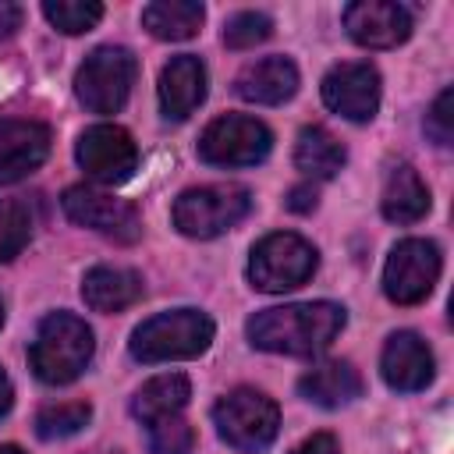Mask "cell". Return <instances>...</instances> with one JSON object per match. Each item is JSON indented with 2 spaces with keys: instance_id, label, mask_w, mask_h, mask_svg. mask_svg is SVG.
Wrapping results in <instances>:
<instances>
[{
  "instance_id": "obj_1",
  "label": "cell",
  "mask_w": 454,
  "mask_h": 454,
  "mask_svg": "<svg viewBox=\"0 0 454 454\" xmlns=\"http://www.w3.org/2000/svg\"><path fill=\"white\" fill-rule=\"evenodd\" d=\"M344 326V309L333 301H294L262 309L245 323L255 348L277 355H319Z\"/></svg>"
},
{
  "instance_id": "obj_2",
  "label": "cell",
  "mask_w": 454,
  "mask_h": 454,
  "mask_svg": "<svg viewBox=\"0 0 454 454\" xmlns=\"http://www.w3.org/2000/svg\"><path fill=\"white\" fill-rule=\"evenodd\" d=\"M92 330L85 326V319L71 316V312H53L39 323V333L28 348V362H32V372L50 383V387H60V383H71L82 376V369L92 362Z\"/></svg>"
},
{
  "instance_id": "obj_3",
  "label": "cell",
  "mask_w": 454,
  "mask_h": 454,
  "mask_svg": "<svg viewBox=\"0 0 454 454\" xmlns=\"http://www.w3.org/2000/svg\"><path fill=\"white\" fill-rule=\"evenodd\" d=\"M213 340V319L199 309H174L145 319L131 333V355L138 362H170V358H195Z\"/></svg>"
},
{
  "instance_id": "obj_4",
  "label": "cell",
  "mask_w": 454,
  "mask_h": 454,
  "mask_svg": "<svg viewBox=\"0 0 454 454\" xmlns=\"http://www.w3.org/2000/svg\"><path fill=\"white\" fill-rule=\"evenodd\" d=\"M252 209V195L241 184H202L188 188L174 202V227L188 238H216L241 223Z\"/></svg>"
},
{
  "instance_id": "obj_5",
  "label": "cell",
  "mask_w": 454,
  "mask_h": 454,
  "mask_svg": "<svg viewBox=\"0 0 454 454\" xmlns=\"http://www.w3.org/2000/svg\"><path fill=\"white\" fill-rule=\"evenodd\" d=\"M213 422H216V433L234 450L255 454V450H266L273 443V436L280 429V408L266 394H259L252 387H238L216 401Z\"/></svg>"
},
{
  "instance_id": "obj_6",
  "label": "cell",
  "mask_w": 454,
  "mask_h": 454,
  "mask_svg": "<svg viewBox=\"0 0 454 454\" xmlns=\"http://www.w3.org/2000/svg\"><path fill=\"white\" fill-rule=\"evenodd\" d=\"M138 64L131 57V50L124 46H99L85 57V64L74 74V92L82 99L85 110L92 114H117L135 85Z\"/></svg>"
},
{
  "instance_id": "obj_7",
  "label": "cell",
  "mask_w": 454,
  "mask_h": 454,
  "mask_svg": "<svg viewBox=\"0 0 454 454\" xmlns=\"http://www.w3.org/2000/svg\"><path fill=\"white\" fill-rule=\"evenodd\" d=\"M316 273V248L291 231L266 234L248 259V280L259 291H291Z\"/></svg>"
},
{
  "instance_id": "obj_8",
  "label": "cell",
  "mask_w": 454,
  "mask_h": 454,
  "mask_svg": "<svg viewBox=\"0 0 454 454\" xmlns=\"http://www.w3.org/2000/svg\"><path fill=\"white\" fill-rule=\"evenodd\" d=\"M270 145H273V135L262 121L245 114H227L202 131L199 156L213 167H252L266 160Z\"/></svg>"
},
{
  "instance_id": "obj_9",
  "label": "cell",
  "mask_w": 454,
  "mask_h": 454,
  "mask_svg": "<svg viewBox=\"0 0 454 454\" xmlns=\"http://www.w3.org/2000/svg\"><path fill=\"white\" fill-rule=\"evenodd\" d=\"M440 277V248L426 238H404L394 245L383 266V291L397 305H419Z\"/></svg>"
},
{
  "instance_id": "obj_10",
  "label": "cell",
  "mask_w": 454,
  "mask_h": 454,
  "mask_svg": "<svg viewBox=\"0 0 454 454\" xmlns=\"http://www.w3.org/2000/svg\"><path fill=\"white\" fill-rule=\"evenodd\" d=\"M64 213L78 223V227H92L121 245H131L142 234V220L138 209L110 192L89 188V184H74L64 192Z\"/></svg>"
},
{
  "instance_id": "obj_11",
  "label": "cell",
  "mask_w": 454,
  "mask_h": 454,
  "mask_svg": "<svg viewBox=\"0 0 454 454\" xmlns=\"http://www.w3.org/2000/svg\"><path fill=\"white\" fill-rule=\"evenodd\" d=\"M82 170L99 181V184H121L131 177L135 163H138V149L131 142V135L117 124H92L82 131L78 149H74Z\"/></svg>"
},
{
  "instance_id": "obj_12",
  "label": "cell",
  "mask_w": 454,
  "mask_h": 454,
  "mask_svg": "<svg viewBox=\"0 0 454 454\" xmlns=\"http://www.w3.org/2000/svg\"><path fill=\"white\" fill-rule=\"evenodd\" d=\"M323 103L348 121H372L380 106V74L372 64L348 60L323 78Z\"/></svg>"
},
{
  "instance_id": "obj_13",
  "label": "cell",
  "mask_w": 454,
  "mask_h": 454,
  "mask_svg": "<svg viewBox=\"0 0 454 454\" xmlns=\"http://www.w3.org/2000/svg\"><path fill=\"white\" fill-rule=\"evenodd\" d=\"M348 35L369 50H390L411 35V11L394 0H358L344 7Z\"/></svg>"
},
{
  "instance_id": "obj_14",
  "label": "cell",
  "mask_w": 454,
  "mask_h": 454,
  "mask_svg": "<svg viewBox=\"0 0 454 454\" xmlns=\"http://www.w3.org/2000/svg\"><path fill=\"white\" fill-rule=\"evenodd\" d=\"M50 153V128L39 121L0 117V184L21 181Z\"/></svg>"
},
{
  "instance_id": "obj_15",
  "label": "cell",
  "mask_w": 454,
  "mask_h": 454,
  "mask_svg": "<svg viewBox=\"0 0 454 454\" xmlns=\"http://www.w3.org/2000/svg\"><path fill=\"white\" fill-rule=\"evenodd\" d=\"M380 369H383V380L394 390L411 394V390H422L433 380V351L426 348V340L419 333L397 330V333H390V340L383 348Z\"/></svg>"
},
{
  "instance_id": "obj_16",
  "label": "cell",
  "mask_w": 454,
  "mask_h": 454,
  "mask_svg": "<svg viewBox=\"0 0 454 454\" xmlns=\"http://www.w3.org/2000/svg\"><path fill=\"white\" fill-rule=\"evenodd\" d=\"M206 99V67L195 53L174 57L160 71V106L170 121H184Z\"/></svg>"
},
{
  "instance_id": "obj_17",
  "label": "cell",
  "mask_w": 454,
  "mask_h": 454,
  "mask_svg": "<svg viewBox=\"0 0 454 454\" xmlns=\"http://www.w3.org/2000/svg\"><path fill=\"white\" fill-rule=\"evenodd\" d=\"M294 89H298V67L287 57H262L248 64L234 82V92L259 106H277L291 99Z\"/></svg>"
},
{
  "instance_id": "obj_18",
  "label": "cell",
  "mask_w": 454,
  "mask_h": 454,
  "mask_svg": "<svg viewBox=\"0 0 454 454\" xmlns=\"http://www.w3.org/2000/svg\"><path fill=\"white\" fill-rule=\"evenodd\" d=\"M298 394L319 408H340L362 394V376L351 362H323L298 380Z\"/></svg>"
},
{
  "instance_id": "obj_19",
  "label": "cell",
  "mask_w": 454,
  "mask_h": 454,
  "mask_svg": "<svg viewBox=\"0 0 454 454\" xmlns=\"http://www.w3.org/2000/svg\"><path fill=\"white\" fill-rule=\"evenodd\" d=\"M82 298L96 312H121L142 298V280L121 266H96L82 280Z\"/></svg>"
},
{
  "instance_id": "obj_20",
  "label": "cell",
  "mask_w": 454,
  "mask_h": 454,
  "mask_svg": "<svg viewBox=\"0 0 454 454\" xmlns=\"http://www.w3.org/2000/svg\"><path fill=\"white\" fill-rule=\"evenodd\" d=\"M429 213V188L415 174V167L401 163L390 170L383 188V216L390 223H415Z\"/></svg>"
},
{
  "instance_id": "obj_21",
  "label": "cell",
  "mask_w": 454,
  "mask_h": 454,
  "mask_svg": "<svg viewBox=\"0 0 454 454\" xmlns=\"http://www.w3.org/2000/svg\"><path fill=\"white\" fill-rule=\"evenodd\" d=\"M192 397V383L184 372H163V376H153L131 401V415L142 419L145 426L156 422V419H167V415H177Z\"/></svg>"
},
{
  "instance_id": "obj_22",
  "label": "cell",
  "mask_w": 454,
  "mask_h": 454,
  "mask_svg": "<svg viewBox=\"0 0 454 454\" xmlns=\"http://www.w3.org/2000/svg\"><path fill=\"white\" fill-rule=\"evenodd\" d=\"M202 18H206V11L195 0H156L142 11V25L156 39H170V43L192 39L199 32Z\"/></svg>"
},
{
  "instance_id": "obj_23",
  "label": "cell",
  "mask_w": 454,
  "mask_h": 454,
  "mask_svg": "<svg viewBox=\"0 0 454 454\" xmlns=\"http://www.w3.org/2000/svg\"><path fill=\"white\" fill-rule=\"evenodd\" d=\"M294 163L309 177H333L344 167V145L319 124H309L298 131L294 142Z\"/></svg>"
},
{
  "instance_id": "obj_24",
  "label": "cell",
  "mask_w": 454,
  "mask_h": 454,
  "mask_svg": "<svg viewBox=\"0 0 454 454\" xmlns=\"http://www.w3.org/2000/svg\"><path fill=\"white\" fill-rule=\"evenodd\" d=\"M32 238V209L25 199H0V262L14 259Z\"/></svg>"
},
{
  "instance_id": "obj_25",
  "label": "cell",
  "mask_w": 454,
  "mask_h": 454,
  "mask_svg": "<svg viewBox=\"0 0 454 454\" xmlns=\"http://www.w3.org/2000/svg\"><path fill=\"white\" fill-rule=\"evenodd\" d=\"M43 14L57 32L82 35L103 18V4H96V0H46Z\"/></svg>"
},
{
  "instance_id": "obj_26",
  "label": "cell",
  "mask_w": 454,
  "mask_h": 454,
  "mask_svg": "<svg viewBox=\"0 0 454 454\" xmlns=\"http://www.w3.org/2000/svg\"><path fill=\"white\" fill-rule=\"evenodd\" d=\"M92 419V408L85 401H60V404H46L35 415V433L43 440H64L74 436L85 422Z\"/></svg>"
},
{
  "instance_id": "obj_27",
  "label": "cell",
  "mask_w": 454,
  "mask_h": 454,
  "mask_svg": "<svg viewBox=\"0 0 454 454\" xmlns=\"http://www.w3.org/2000/svg\"><path fill=\"white\" fill-rule=\"evenodd\" d=\"M270 32H273V21L266 14H259V11H238L223 25V43L231 50H252L255 43L270 39Z\"/></svg>"
},
{
  "instance_id": "obj_28",
  "label": "cell",
  "mask_w": 454,
  "mask_h": 454,
  "mask_svg": "<svg viewBox=\"0 0 454 454\" xmlns=\"http://www.w3.org/2000/svg\"><path fill=\"white\" fill-rule=\"evenodd\" d=\"M192 443H195V433L181 415L149 422V450L153 454H188Z\"/></svg>"
},
{
  "instance_id": "obj_29",
  "label": "cell",
  "mask_w": 454,
  "mask_h": 454,
  "mask_svg": "<svg viewBox=\"0 0 454 454\" xmlns=\"http://www.w3.org/2000/svg\"><path fill=\"white\" fill-rule=\"evenodd\" d=\"M450 103H454V92H450V89H443V92L436 96V103L429 106V114H426V135H429L436 145H450V138H454Z\"/></svg>"
},
{
  "instance_id": "obj_30",
  "label": "cell",
  "mask_w": 454,
  "mask_h": 454,
  "mask_svg": "<svg viewBox=\"0 0 454 454\" xmlns=\"http://www.w3.org/2000/svg\"><path fill=\"white\" fill-rule=\"evenodd\" d=\"M291 454H340V447H337V440H333L330 433H316V436H309L301 447H294Z\"/></svg>"
},
{
  "instance_id": "obj_31",
  "label": "cell",
  "mask_w": 454,
  "mask_h": 454,
  "mask_svg": "<svg viewBox=\"0 0 454 454\" xmlns=\"http://www.w3.org/2000/svg\"><path fill=\"white\" fill-rule=\"evenodd\" d=\"M287 209H291V213H309V209H316V188H312V184L291 188V192H287Z\"/></svg>"
},
{
  "instance_id": "obj_32",
  "label": "cell",
  "mask_w": 454,
  "mask_h": 454,
  "mask_svg": "<svg viewBox=\"0 0 454 454\" xmlns=\"http://www.w3.org/2000/svg\"><path fill=\"white\" fill-rule=\"evenodd\" d=\"M18 25H21V7H18V4L0 0V39H4V35H11Z\"/></svg>"
},
{
  "instance_id": "obj_33",
  "label": "cell",
  "mask_w": 454,
  "mask_h": 454,
  "mask_svg": "<svg viewBox=\"0 0 454 454\" xmlns=\"http://www.w3.org/2000/svg\"><path fill=\"white\" fill-rule=\"evenodd\" d=\"M11 404H14V390H11V380H7V372L0 369V419L11 411Z\"/></svg>"
},
{
  "instance_id": "obj_34",
  "label": "cell",
  "mask_w": 454,
  "mask_h": 454,
  "mask_svg": "<svg viewBox=\"0 0 454 454\" xmlns=\"http://www.w3.org/2000/svg\"><path fill=\"white\" fill-rule=\"evenodd\" d=\"M0 454H25V450H21V447H11V443H7V447H0Z\"/></svg>"
},
{
  "instance_id": "obj_35",
  "label": "cell",
  "mask_w": 454,
  "mask_h": 454,
  "mask_svg": "<svg viewBox=\"0 0 454 454\" xmlns=\"http://www.w3.org/2000/svg\"><path fill=\"white\" fill-rule=\"evenodd\" d=\"M0 323H4V305H0Z\"/></svg>"
},
{
  "instance_id": "obj_36",
  "label": "cell",
  "mask_w": 454,
  "mask_h": 454,
  "mask_svg": "<svg viewBox=\"0 0 454 454\" xmlns=\"http://www.w3.org/2000/svg\"><path fill=\"white\" fill-rule=\"evenodd\" d=\"M99 454H103V450H99Z\"/></svg>"
}]
</instances>
